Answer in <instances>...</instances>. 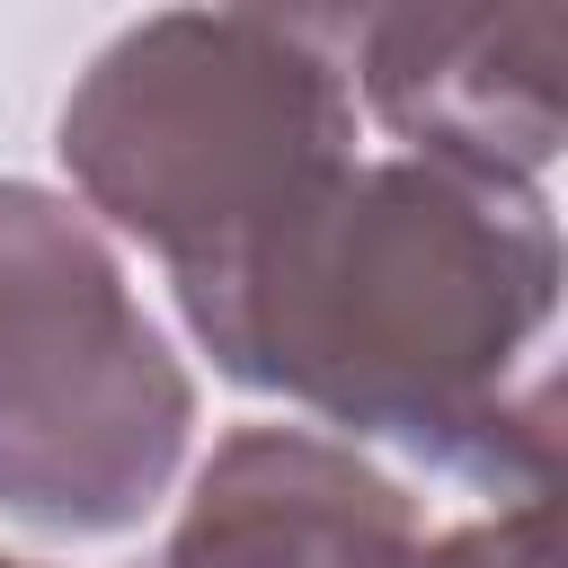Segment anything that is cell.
<instances>
[{
  "mask_svg": "<svg viewBox=\"0 0 568 568\" xmlns=\"http://www.w3.org/2000/svg\"><path fill=\"white\" fill-rule=\"evenodd\" d=\"M169 293L240 390L479 479L515 453L550 479V417L515 408V364L559 311V231L524 178L346 160Z\"/></svg>",
  "mask_w": 568,
  "mask_h": 568,
  "instance_id": "6da1fadb",
  "label": "cell"
},
{
  "mask_svg": "<svg viewBox=\"0 0 568 568\" xmlns=\"http://www.w3.org/2000/svg\"><path fill=\"white\" fill-rule=\"evenodd\" d=\"M53 151L89 213L186 275L355 160V89L302 18L160 9L80 71Z\"/></svg>",
  "mask_w": 568,
  "mask_h": 568,
  "instance_id": "7a4b0ae2",
  "label": "cell"
},
{
  "mask_svg": "<svg viewBox=\"0 0 568 568\" xmlns=\"http://www.w3.org/2000/svg\"><path fill=\"white\" fill-rule=\"evenodd\" d=\"M195 435V382L142 320L115 248L53 186L0 178V515L133 532Z\"/></svg>",
  "mask_w": 568,
  "mask_h": 568,
  "instance_id": "3957f363",
  "label": "cell"
},
{
  "mask_svg": "<svg viewBox=\"0 0 568 568\" xmlns=\"http://www.w3.org/2000/svg\"><path fill=\"white\" fill-rule=\"evenodd\" d=\"M355 89L408 142L470 178H524L559 160L568 124V9H373L346 27Z\"/></svg>",
  "mask_w": 568,
  "mask_h": 568,
  "instance_id": "277c9868",
  "label": "cell"
},
{
  "mask_svg": "<svg viewBox=\"0 0 568 568\" xmlns=\"http://www.w3.org/2000/svg\"><path fill=\"white\" fill-rule=\"evenodd\" d=\"M417 506L355 444L311 426H240L186 488L160 568H408Z\"/></svg>",
  "mask_w": 568,
  "mask_h": 568,
  "instance_id": "5b68a950",
  "label": "cell"
},
{
  "mask_svg": "<svg viewBox=\"0 0 568 568\" xmlns=\"http://www.w3.org/2000/svg\"><path fill=\"white\" fill-rule=\"evenodd\" d=\"M408 568H550V497H515L488 524L435 532L408 550Z\"/></svg>",
  "mask_w": 568,
  "mask_h": 568,
  "instance_id": "8992f818",
  "label": "cell"
},
{
  "mask_svg": "<svg viewBox=\"0 0 568 568\" xmlns=\"http://www.w3.org/2000/svg\"><path fill=\"white\" fill-rule=\"evenodd\" d=\"M0 568H36V559H9V550H0Z\"/></svg>",
  "mask_w": 568,
  "mask_h": 568,
  "instance_id": "52a82bcc",
  "label": "cell"
}]
</instances>
